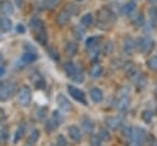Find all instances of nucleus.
Returning <instances> with one entry per match:
<instances>
[{"instance_id": "de8ad7c7", "label": "nucleus", "mask_w": 157, "mask_h": 146, "mask_svg": "<svg viewBox=\"0 0 157 146\" xmlns=\"http://www.w3.org/2000/svg\"><path fill=\"white\" fill-rule=\"evenodd\" d=\"M123 135H124V137L130 139L131 137V126H124L123 128Z\"/></svg>"}, {"instance_id": "c85d7f7f", "label": "nucleus", "mask_w": 157, "mask_h": 146, "mask_svg": "<svg viewBox=\"0 0 157 146\" xmlns=\"http://www.w3.org/2000/svg\"><path fill=\"white\" fill-rule=\"evenodd\" d=\"M23 134H25V125H23V124H21V125L17 128L16 133H15V136H13V142L16 144L17 141H20V140L22 139Z\"/></svg>"}, {"instance_id": "1a4fd4ad", "label": "nucleus", "mask_w": 157, "mask_h": 146, "mask_svg": "<svg viewBox=\"0 0 157 146\" xmlns=\"http://www.w3.org/2000/svg\"><path fill=\"white\" fill-rule=\"evenodd\" d=\"M29 28H31L34 33H38V32H40L42 29H44V23H43V21H42L40 18L33 17V18L31 20V22H29Z\"/></svg>"}, {"instance_id": "7ed1b4c3", "label": "nucleus", "mask_w": 157, "mask_h": 146, "mask_svg": "<svg viewBox=\"0 0 157 146\" xmlns=\"http://www.w3.org/2000/svg\"><path fill=\"white\" fill-rule=\"evenodd\" d=\"M32 99V92L28 86H22L17 92V101L22 107H27L31 103Z\"/></svg>"}, {"instance_id": "f257e3e1", "label": "nucleus", "mask_w": 157, "mask_h": 146, "mask_svg": "<svg viewBox=\"0 0 157 146\" xmlns=\"http://www.w3.org/2000/svg\"><path fill=\"white\" fill-rule=\"evenodd\" d=\"M115 13L109 9V7H102L98 12H97V21H96V25L97 27L102 28V29H105L108 27H110L114 22H115Z\"/></svg>"}, {"instance_id": "5fc2aeb1", "label": "nucleus", "mask_w": 157, "mask_h": 146, "mask_svg": "<svg viewBox=\"0 0 157 146\" xmlns=\"http://www.w3.org/2000/svg\"><path fill=\"white\" fill-rule=\"evenodd\" d=\"M25 48H26L28 52H32V53H34V48H32V47H31V44H27V43H26V47H25Z\"/></svg>"}, {"instance_id": "3c124183", "label": "nucleus", "mask_w": 157, "mask_h": 146, "mask_svg": "<svg viewBox=\"0 0 157 146\" xmlns=\"http://www.w3.org/2000/svg\"><path fill=\"white\" fill-rule=\"evenodd\" d=\"M6 119V114H5V110L2 108H0V120H5Z\"/></svg>"}, {"instance_id": "0eeeda50", "label": "nucleus", "mask_w": 157, "mask_h": 146, "mask_svg": "<svg viewBox=\"0 0 157 146\" xmlns=\"http://www.w3.org/2000/svg\"><path fill=\"white\" fill-rule=\"evenodd\" d=\"M132 141H137V142H144L145 139H146V131L142 129V128H131V137H130Z\"/></svg>"}, {"instance_id": "20e7f679", "label": "nucleus", "mask_w": 157, "mask_h": 146, "mask_svg": "<svg viewBox=\"0 0 157 146\" xmlns=\"http://www.w3.org/2000/svg\"><path fill=\"white\" fill-rule=\"evenodd\" d=\"M13 92H15V85L12 82L5 81L0 83V101L1 102H5L9 98H11Z\"/></svg>"}, {"instance_id": "dca6fc26", "label": "nucleus", "mask_w": 157, "mask_h": 146, "mask_svg": "<svg viewBox=\"0 0 157 146\" xmlns=\"http://www.w3.org/2000/svg\"><path fill=\"white\" fill-rule=\"evenodd\" d=\"M81 124H82V128H83V131H85V133H87V134H93L94 124H93V121H92L88 117H83Z\"/></svg>"}, {"instance_id": "603ef678", "label": "nucleus", "mask_w": 157, "mask_h": 146, "mask_svg": "<svg viewBox=\"0 0 157 146\" xmlns=\"http://www.w3.org/2000/svg\"><path fill=\"white\" fill-rule=\"evenodd\" d=\"M150 12H151V15H152V18H157V10H156L155 7H152Z\"/></svg>"}, {"instance_id": "412c9836", "label": "nucleus", "mask_w": 157, "mask_h": 146, "mask_svg": "<svg viewBox=\"0 0 157 146\" xmlns=\"http://www.w3.org/2000/svg\"><path fill=\"white\" fill-rule=\"evenodd\" d=\"M76 70H77V67H76V65H75L74 63L67 61V63H65V64H64V71H65L66 76L71 77V76L75 74V71H76Z\"/></svg>"}, {"instance_id": "79ce46f5", "label": "nucleus", "mask_w": 157, "mask_h": 146, "mask_svg": "<svg viewBox=\"0 0 157 146\" xmlns=\"http://www.w3.org/2000/svg\"><path fill=\"white\" fill-rule=\"evenodd\" d=\"M52 119L58 124V125H60V123L63 121V117L60 115V113L58 112V110H54L53 112V115H52Z\"/></svg>"}, {"instance_id": "864d4df0", "label": "nucleus", "mask_w": 157, "mask_h": 146, "mask_svg": "<svg viewBox=\"0 0 157 146\" xmlns=\"http://www.w3.org/2000/svg\"><path fill=\"white\" fill-rule=\"evenodd\" d=\"M129 146H142V144L141 142H137V141H131L129 144Z\"/></svg>"}, {"instance_id": "7c9ffc66", "label": "nucleus", "mask_w": 157, "mask_h": 146, "mask_svg": "<svg viewBox=\"0 0 157 146\" xmlns=\"http://www.w3.org/2000/svg\"><path fill=\"white\" fill-rule=\"evenodd\" d=\"M72 81H75V82H77V83H80V82H82L83 81V72L77 67V70L75 71V74L70 77Z\"/></svg>"}, {"instance_id": "c756f323", "label": "nucleus", "mask_w": 157, "mask_h": 146, "mask_svg": "<svg viewBox=\"0 0 157 146\" xmlns=\"http://www.w3.org/2000/svg\"><path fill=\"white\" fill-rule=\"evenodd\" d=\"M97 135H98V137H99L101 140H103V141H108V140L110 139V134H109V131H108L105 128H99Z\"/></svg>"}, {"instance_id": "a211bd4d", "label": "nucleus", "mask_w": 157, "mask_h": 146, "mask_svg": "<svg viewBox=\"0 0 157 146\" xmlns=\"http://www.w3.org/2000/svg\"><path fill=\"white\" fill-rule=\"evenodd\" d=\"M102 72H103V69H102L101 64H98V63H94V64L91 66V69H90V76L93 77V79L99 77V76L102 75Z\"/></svg>"}, {"instance_id": "6e6552de", "label": "nucleus", "mask_w": 157, "mask_h": 146, "mask_svg": "<svg viewBox=\"0 0 157 146\" xmlns=\"http://www.w3.org/2000/svg\"><path fill=\"white\" fill-rule=\"evenodd\" d=\"M130 104V99L128 96H123V97H117V101H115V108L119 110V112H124L128 109Z\"/></svg>"}, {"instance_id": "a878e982", "label": "nucleus", "mask_w": 157, "mask_h": 146, "mask_svg": "<svg viewBox=\"0 0 157 146\" xmlns=\"http://www.w3.org/2000/svg\"><path fill=\"white\" fill-rule=\"evenodd\" d=\"M36 39H37L42 45H45V44H47V42H48V36H47L45 29H42L40 32L36 33Z\"/></svg>"}, {"instance_id": "09e8293b", "label": "nucleus", "mask_w": 157, "mask_h": 146, "mask_svg": "<svg viewBox=\"0 0 157 146\" xmlns=\"http://www.w3.org/2000/svg\"><path fill=\"white\" fill-rule=\"evenodd\" d=\"M7 136H9V130H7L6 128H2V129L0 130V137H1L2 140H6Z\"/></svg>"}, {"instance_id": "2f4dec72", "label": "nucleus", "mask_w": 157, "mask_h": 146, "mask_svg": "<svg viewBox=\"0 0 157 146\" xmlns=\"http://www.w3.org/2000/svg\"><path fill=\"white\" fill-rule=\"evenodd\" d=\"M144 22H145V20H144V16H142L141 12H139V13L134 17V20H132V23H134L135 27H141V26H144Z\"/></svg>"}, {"instance_id": "052dcab7", "label": "nucleus", "mask_w": 157, "mask_h": 146, "mask_svg": "<svg viewBox=\"0 0 157 146\" xmlns=\"http://www.w3.org/2000/svg\"><path fill=\"white\" fill-rule=\"evenodd\" d=\"M26 146H33V145H28V144H27V145H26Z\"/></svg>"}, {"instance_id": "473e14b6", "label": "nucleus", "mask_w": 157, "mask_h": 146, "mask_svg": "<svg viewBox=\"0 0 157 146\" xmlns=\"http://www.w3.org/2000/svg\"><path fill=\"white\" fill-rule=\"evenodd\" d=\"M37 59V55L34 54V53H32V52H27L23 56H22V61L23 63H32V61H34Z\"/></svg>"}, {"instance_id": "39448f33", "label": "nucleus", "mask_w": 157, "mask_h": 146, "mask_svg": "<svg viewBox=\"0 0 157 146\" xmlns=\"http://www.w3.org/2000/svg\"><path fill=\"white\" fill-rule=\"evenodd\" d=\"M67 92H69V94L75 99V101H77V102H80V103H82V104H87V101H86V96H85V93L80 90V88H77V87H75V86H72V85H69L67 86Z\"/></svg>"}, {"instance_id": "58836bf2", "label": "nucleus", "mask_w": 157, "mask_h": 146, "mask_svg": "<svg viewBox=\"0 0 157 146\" xmlns=\"http://www.w3.org/2000/svg\"><path fill=\"white\" fill-rule=\"evenodd\" d=\"M152 118H153V114H152L151 110H144V112H142V120H144V121L150 123V121L152 120Z\"/></svg>"}, {"instance_id": "c9c22d12", "label": "nucleus", "mask_w": 157, "mask_h": 146, "mask_svg": "<svg viewBox=\"0 0 157 146\" xmlns=\"http://www.w3.org/2000/svg\"><path fill=\"white\" fill-rule=\"evenodd\" d=\"M58 126H59V125H58L53 119H49V120L47 121V124H45V130L49 131V133H52V131H54Z\"/></svg>"}, {"instance_id": "a19ab883", "label": "nucleus", "mask_w": 157, "mask_h": 146, "mask_svg": "<svg viewBox=\"0 0 157 146\" xmlns=\"http://www.w3.org/2000/svg\"><path fill=\"white\" fill-rule=\"evenodd\" d=\"M66 10H67V12L72 16V15H76L77 12H78V9H77V6H75L74 4H69V5H66V7H65Z\"/></svg>"}, {"instance_id": "4d7b16f0", "label": "nucleus", "mask_w": 157, "mask_h": 146, "mask_svg": "<svg viewBox=\"0 0 157 146\" xmlns=\"http://www.w3.org/2000/svg\"><path fill=\"white\" fill-rule=\"evenodd\" d=\"M4 72H5L4 66H0V76H1V75H4Z\"/></svg>"}, {"instance_id": "2eb2a0df", "label": "nucleus", "mask_w": 157, "mask_h": 146, "mask_svg": "<svg viewBox=\"0 0 157 146\" xmlns=\"http://www.w3.org/2000/svg\"><path fill=\"white\" fill-rule=\"evenodd\" d=\"M69 135H70V137H71L74 141H76V142L81 141V139H82L81 130H80L76 125H71V126L69 128Z\"/></svg>"}, {"instance_id": "c03bdc74", "label": "nucleus", "mask_w": 157, "mask_h": 146, "mask_svg": "<svg viewBox=\"0 0 157 146\" xmlns=\"http://www.w3.org/2000/svg\"><path fill=\"white\" fill-rule=\"evenodd\" d=\"M55 146H67V141L63 135H58L56 137V145Z\"/></svg>"}, {"instance_id": "13d9d810", "label": "nucleus", "mask_w": 157, "mask_h": 146, "mask_svg": "<svg viewBox=\"0 0 157 146\" xmlns=\"http://www.w3.org/2000/svg\"><path fill=\"white\" fill-rule=\"evenodd\" d=\"M150 1H152V2H155V1H157V0H150Z\"/></svg>"}, {"instance_id": "bf43d9fd", "label": "nucleus", "mask_w": 157, "mask_h": 146, "mask_svg": "<svg viewBox=\"0 0 157 146\" xmlns=\"http://www.w3.org/2000/svg\"><path fill=\"white\" fill-rule=\"evenodd\" d=\"M75 1H83V0H75Z\"/></svg>"}, {"instance_id": "f8f14e48", "label": "nucleus", "mask_w": 157, "mask_h": 146, "mask_svg": "<svg viewBox=\"0 0 157 146\" xmlns=\"http://www.w3.org/2000/svg\"><path fill=\"white\" fill-rule=\"evenodd\" d=\"M105 125H107L108 128L113 129V130H117V129L120 128L121 120H120V118H118V117H108V118L105 119Z\"/></svg>"}, {"instance_id": "9b49d317", "label": "nucleus", "mask_w": 157, "mask_h": 146, "mask_svg": "<svg viewBox=\"0 0 157 146\" xmlns=\"http://www.w3.org/2000/svg\"><path fill=\"white\" fill-rule=\"evenodd\" d=\"M0 11L4 15H12L13 13V5L9 0H1L0 1Z\"/></svg>"}, {"instance_id": "b1692460", "label": "nucleus", "mask_w": 157, "mask_h": 146, "mask_svg": "<svg viewBox=\"0 0 157 146\" xmlns=\"http://www.w3.org/2000/svg\"><path fill=\"white\" fill-rule=\"evenodd\" d=\"M135 10V1H129V2H126L124 6H123V9H121V13L123 15H125V16H129V15H131V12Z\"/></svg>"}, {"instance_id": "f704fd0d", "label": "nucleus", "mask_w": 157, "mask_h": 146, "mask_svg": "<svg viewBox=\"0 0 157 146\" xmlns=\"http://www.w3.org/2000/svg\"><path fill=\"white\" fill-rule=\"evenodd\" d=\"M45 115H47V108H45V107H40V108L37 109L36 117H37L38 120H43V119L45 118Z\"/></svg>"}, {"instance_id": "bb28decb", "label": "nucleus", "mask_w": 157, "mask_h": 146, "mask_svg": "<svg viewBox=\"0 0 157 146\" xmlns=\"http://www.w3.org/2000/svg\"><path fill=\"white\" fill-rule=\"evenodd\" d=\"M92 21H93L92 15H91V13H85V15L81 17L80 23H81V26H82V27H88V26H91V25H92Z\"/></svg>"}, {"instance_id": "6e6d98bb", "label": "nucleus", "mask_w": 157, "mask_h": 146, "mask_svg": "<svg viewBox=\"0 0 157 146\" xmlns=\"http://www.w3.org/2000/svg\"><path fill=\"white\" fill-rule=\"evenodd\" d=\"M15 4H16L18 7H21L22 4H23V0H15Z\"/></svg>"}, {"instance_id": "aec40b11", "label": "nucleus", "mask_w": 157, "mask_h": 146, "mask_svg": "<svg viewBox=\"0 0 157 146\" xmlns=\"http://www.w3.org/2000/svg\"><path fill=\"white\" fill-rule=\"evenodd\" d=\"M32 81H33L34 86L37 88H39V90H42V88L45 87V81L42 77V75H39V74H34V76H32Z\"/></svg>"}, {"instance_id": "37998d69", "label": "nucleus", "mask_w": 157, "mask_h": 146, "mask_svg": "<svg viewBox=\"0 0 157 146\" xmlns=\"http://www.w3.org/2000/svg\"><path fill=\"white\" fill-rule=\"evenodd\" d=\"M128 93H129V87H126V86H123V87H120V88L118 90V92H117V97L128 96Z\"/></svg>"}, {"instance_id": "e433bc0d", "label": "nucleus", "mask_w": 157, "mask_h": 146, "mask_svg": "<svg viewBox=\"0 0 157 146\" xmlns=\"http://www.w3.org/2000/svg\"><path fill=\"white\" fill-rule=\"evenodd\" d=\"M48 55L53 60H59V54H58V52H56V49L54 47H49L48 48Z\"/></svg>"}, {"instance_id": "49530a36", "label": "nucleus", "mask_w": 157, "mask_h": 146, "mask_svg": "<svg viewBox=\"0 0 157 146\" xmlns=\"http://www.w3.org/2000/svg\"><path fill=\"white\" fill-rule=\"evenodd\" d=\"M113 43L112 42H107L105 44H104V47H103V52L105 53V54H110L112 53V50H113Z\"/></svg>"}, {"instance_id": "ea45409f", "label": "nucleus", "mask_w": 157, "mask_h": 146, "mask_svg": "<svg viewBox=\"0 0 157 146\" xmlns=\"http://www.w3.org/2000/svg\"><path fill=\"white\" fill-rule=\"evenodd\" d=\"M101 139L98 137V135H91V137H90V144H91V146H101Z\"/></svg>"}, {"instance_id": "423d86ee", "label": "nucleus", "mask_w": 157, "mask_h": 146, "mask_svg": "<svg viewBox=\"0 0 157 146\" xmlns=\"http://www.w3.org/2000/svg\"><path fill=\"white\" fill-rule=\"evenodd\" d=\"M56 103H58V107L63 110V112H70L72 109V104L71 102L63 94V93H59L58 97H56Z\"/></svg>"}, {"instance_id": "4c0bfd02", "label": "nucleus", "mask_w": 157, "mask_h": 146, "mask_svg": "<svg viewBox=\"0 0 157 146\" xmlns=\"http://www.w3.org/2000/svg\"><path fill=\"white\" fill-rule=\"evenodd\" d=\"M147 65H148V67H150L151 70L157 71V55H156V56H152V58L147 61Z\"/></svg>"}, {"instance_id": "8fccbe9b", "label": "nucleus", "mask_w": 157, "mask_h": 146, "mask_svg": "<svg viewBox=\"0 0 157 146\" xmlns=\"http://www.w3.org/2000/svg\"><path fill=\"white\" fill-rule=\"evenodd\" d=\"M16 31L18 32V33H25V26L23 25H17V27H16Z\"/></svg>"}, {"instance_id": "a18cd8bd", "label": "nucleus", "mask_w": 157, "mask_h": 146, "mask_svg": "<svg viewBox=\"0 0 157 146\" xmlns=\"http://www.w3.org/2000/svg\"><path fill=\"white\" fill-rule=\"evenodd\" d=\"M59 2H60V0H45V7L47 9H54Z\"/></svg>"}, {"instance_id": "72a5a7b5", "label": "nucleus", "mask_w": 157, "mask_h": 146, "mask_svg": "<svg viewBox=\"0 0 157 146\" xmlns=\"http://www.w3.org/2000/svg\"><path fill=\"white\" fill-rule=\"evenodd\" d=\"M98 40H99V38L97 36H92V37L87 38L86 39V48H91L93 45H97L98 44Z\"/></svg>"}, {"instance_id": "5701e85b", "label": "nucleus", "mask_w": 157, "mask_h": 146, "mask_svg": "<svg viewBox=\"0 0 157 146\" xmlns=\"http://www.w3.org/2000/svg\"><path fill=\"white\" fill-rule=\"evenodd\" d=\"M71 32H72V36L77 39V40H80V39H82V37H83V34H85V28L82 27V26H74L72 27V29H71Z\"/></svg>"}, {"instance_id": "393cba45", "label": "nucleus", "mask_w": 157, "mask_h": 146, "mask_svg": "<svg viewBox=\"0 0 157 146\" xmlns=\"http://www.w3.org/2000/svg\"><path fill=\"white\" fill-rule=\"evenodd\" d=\"M77 52V45L76 43L74 42H67L66 45H65V53L69 55V56H74Z\"/></svg>"}, {"instance_id": "6ab92c4d", "label": "nucleus", "mask_w": 157, "mask_h": 146, "mask_svg": "<svg viewBox=\"0 0 157 146\" xmlns=\"http://www.w3.org/2000/svg\"><path fill=\"white\" fill-rule=\"evenodd\" d=\"M11 28H12V22L9 17L0 18V29L2 32H9V31H11Z\"/></svg>"}, {"instance_id": "ddd939ff", "label": "nucleus", "mask_w": 157, "mask_h": 146, "mask_svg": "<svg viewBox=\"0 0 157 146\" xmlns=\"http://www.w3.org/2000/svg\"><path fill=\"white\" fill-rule=\"evenodd\" d=\"M90 97L94 103H99L103 99V93L98 87H92L90 90Z\"/></svg>"}, {"instance_id": "f03ea898", "label": "nucleus", "mask_w": 157, "mask_h": 146, "mask_svg": "<svg viewBox=\"0 0 157 146\" xmlns=\"http://www.w3.org/2000/svg\"><path fill=\"white\" fill-rule=\"evenodd\" d=\"M134 43H135V48L139 49L142 54H148L155 47V43L150 37L137 38L136 40H134Z\"/></svg>"}, {"instance_id": "4be33fe9", "label": "nucleus", "mask_w": 157, "mask_h": 146, "mask_svg": "<svg viewBox=\"0 0 157 146\" xmlns=\"http://www.w3.org/2000/svg\"><path fill=\"white\" fill-rule=\"evenodd\" d=\"M39 139V130L38 129H33L29 134H28V137H27V144L28 145H34Z\"/></svg>"}, {"instance_id": "f3484780", "label": "nucleus", "mask_w": 157, "mask_h": 146, "mask_svg": "<svg viewBox=\"0 0 157 146\" xmlns=\"http://www.w3.org/2000/svg\"><path fill=\"white\" fill-rule=\"evenodd\" d=\"M132 82L135 83V86L137 87V88H144V87H146V85H147V79L145 77V75H142V74H137L134 79H132Z\"/></svg>"}, {"instance_id": "9d476101", "label": "nucleus", "mask_w": 157, "mask_h": 146, "mask_svg": "<svg viewBox=\"0 0 157 146\" xmlns=\"http://www.w3.org/2000/svg\"><path fill=\"white\" fill-rule=\"evenodd\" d=\"M70 17H71V15L67 12L66 9H64V10H61V11L58 13V16H56V22H58L59 26H65V25L69 22Z\"/></svg>"}, {"instance_id": "cd10ccee", "label": "nucleus", "mask_w": 157, "mask_h": 146, "mask_svg": "<svg viewBox=\"0 0 157 146\" xmlns=\"http://www.w3.org/2000/svg\"><path fill=\"white\" fill-rule=\"evenodd\" d=\"M87 52H88V55H90L91 59H97L98 55H99L101 49H99V45L97 44V45H93L91 48H87Z\"/></svg>"}, {"instance_id": "4468645a", "label": "nucleus", "mask_w": 157, "mask_h": 146, "mask_svg": "<svg viewBox=\"0 0 157 146\" xmlns=\"http://www.w3.org/2000/svg\"><path fill=\"white\" fill-rule=\"evenodd\" d=\"M134 49H135V43H134V40H132L130 37L125 38V40H124V43H123V52H124L125 54L130 55V54H132Z\"/></svg>"}]
</instances>
